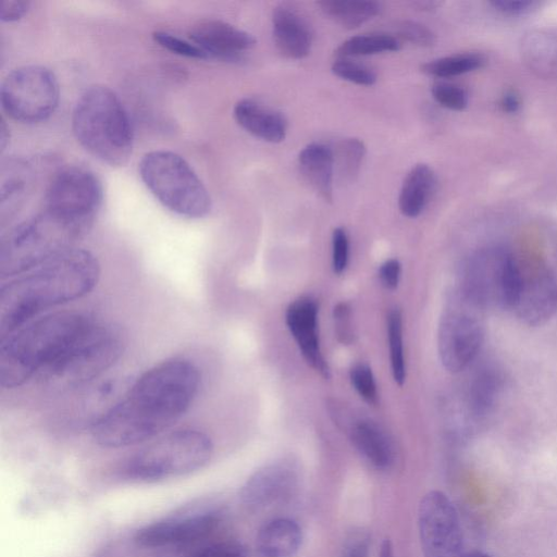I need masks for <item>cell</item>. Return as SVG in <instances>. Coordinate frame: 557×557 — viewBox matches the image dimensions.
Masks as SVG:
<instances>
[{"label": "cell", "instance_id": "4dcf8cb0", "mask_svg": "<svg viewBox=\"0 0 557 557\" xmlns=\"http://www.w3.org/2000/svg\"><path fill=\"white\" fill-rule=\"evenodd\" d=\"M337 77L361 86H371L376 82L375 72L349 58H338L331 66Z\"/></svg>", "mask_w": 557, "mask_h": 557}, {"label": "cell", "instance_id": "4fadbf2b", "mask_svg": "<svg viewBox=\"0 0 557 557\" xmlns=\"http://www.w3.org/2000/svg\"><path fill=\"white\" fill-rule=\"evenodd\" d=\"M524 324L536 326L548 321L557 310V281L537 260L516 258V281L510 309Z\"/></svg>", "mask_w": 557, "mask_h": 557}, {"label": "cell", "instance_id": "60d3db41", "mask_svg": "<svg viewBox=\"0 0 557 557\" xmlns=\"http://www.w3.org/2000/svg\"><path fill=\"white\" fill-rule=\"evenodd\" d=\"M369 540L363 534L354 535L344 548L343 557H368Z\"/></svg>", "mask_w": 557, "mask_h": 557}, {"label": "cell", "instance_id": "f1b7e54d", "mask_svg": "<svg viewBox=\"0 0 557 557\" xmlns=\"http://www.w3.org/2000/svg\"><path fill=\"white\" fill-rule=\"evenodd\" d=\"M499 386V375L493 369L478 372L470 391L471 408L475 414H483L492 406Z\"/></svg>", "mask_w": 557, "mask_h": 557}, {"label": "cell", "instance_id": "d6a6232c", "mask_svg": "<svg viewBox=\"0 0 557 557\" xmlns=\"http://www.w3.org/2000/svg\"><path fill=\"white\" fill-rule=\"evenodd\" d=\"M154 42L162 48L187 58L193 59H209L208 55L190 39L186 40L173 34L157 30L152 34Z\"/></svg>", "mask_w": 557, "mask_h": 557}, {"label": "cell", "instance_id": "4316f807", "mask_svg": "<svg viewBox=\"0 0 557 557\" xmlns=\"http://www.w3.org/2000/svg\"><path fill=\"white\" fill-rule=\"evenodd\" d=\"M386 334L389 348L392 375L396 384L406 381V359L404 352L403 314L399 309L391 310L386 318Z\"/></svg>", "mask_w": 557, "mask_h": 557}, {"label": "cell", "instance_id": "5bb4252c", "mask_svg": "<svg viewBox=\"0 0 557 557\" xmlns=\"http://www.w3.org/2000/svg\"><path fill=\"white\" fill-rule=\"evenodd\" d=\"M418 529L423 557H462V534L457 511L441 491L420 500Z\"/></svg>", "mask_w": 557, "mask_h": 557}, {"label": "cell", "instance_id": "44dd1931", "mask_svg": "<svg viewBox=\"0 0 557 557\" xmlns=\"http://www.w3.org/2000/svg\"><path fill=\"white\" fill-rule=\"evenodd\" d=\"M301 541V529L297 522L288 518H276L260 528L256 549L259 557H294Z\"/></svg>", "mask_w": 557, "mask_h": 557}, {"label": "cell", "instance_id": "277c9868", "mask_svg": "<svg viewBox=\"0 0 557 557\" xmlns=\"http://www.w3.org/2000/svg\"><path fill=\"white\" fill-rule=\"evenodd\" d=\"M72 129L81 146L110 166L127 163L134 144L128 113L119 96L109 87L87 88L77 99Z\"/></svg>", "mask_w": 557, "mask_h": 557}, {"label": "cell", "instance_id": "bcb514c9", "mask_svg": "<svg viewBox=\"0 0 557 557\" xmlns=\"http://www.w3.org/2000/svg\"><path fill=\"white\" fill-rule=\"evenodd\" d=\"M462 557H492V556H490L488 554H485L483 552L473 550V552L465 553Z\"/></svg>", "mask_w": 557, "mask_h": 557}, {"label": "cell", "instance_id": "cb8c5ba5", "mask_svg": "<svg viewBox=\"0 0 557 557\" xmlns=\"http://www.w3.org/2000/svg\"><path fill=\"white\" fill-rule=\"evenodd\" d=\"M435 186V174L424 163H419L406 175L398 196V208L408 218L418 216L425 208Z\"/></svg>", "mask_w": 557, "mask_h": 557}, {"label": "cell", "instance_id": "7c38bea8", "mask_svg": "<svg viewBox=\"0 0 557 557\" xmlns=\"http://www.w3.org/2000/svg\"><path fill=\"white\" fill-rule=\"evenodd\" d=\"M482 308L457 292L441 317L437 350L443 367L450 373L465 370L478 355L484 336Z\"/></svg>", "mask_w": 557, "mask_h": 557}, {"label": "cell", "instance_id": "30bf717a", "mask_svg": "<svg viewBox=\"0 0 557 557\" xmlns=\"http://www.w3.org/2000/svg\"><path fill=\"white\" fill-rule=\"evenodd\" d=\"M516 257L499 247L475 252L467 261L458 292L482 309H510Z\"/></svg>", "mask_w": 557, "mask_h": 557}, {"label": "cell", "instance_id": "8fae6325", "mask_svg": "<svg viewBox=\"0 0 557 557\" xmlns=\"http://www.w3.org/2000/svg\"><path fill=\"white\" fill-rule=\"evenodd\" d=\"M60 98L59 83L49 69L25 65L10 72L0 90L1 104L14 121L35 124L55 111Z\"/></svg>", "mask_w": 557, "mask_h": 557}, {"label": "cell", "instance_id": "d4e9b609", "mask_svg": "<svg viewBox=\"0 0 557 557\" xmlns=\"http://www.w3.org/2000/svg\"><path fill=\"white\" fill-rule=\"evenodd\" d=\"M322 12L342 27L352 29L361 26L380 12V3L372 0H323Z\"/></svg>", "mask_w": 557, "mask_h": 557}, {"label": "cell", "instance_id": "f546056e", "mask_svg": "<svg viewBox=\"0 0 557 557\" xmlns=\"http://www.w3.org/2000/svg\"><path fill=\"white\" fill-rule=\"evenodd\" d=\"M364 154L366 146L361 140L358 138L344 139L336 147L334 163L338 162L343 175L351 177L359 171Z\"/></svg>", "mask_w": 557, "mask_h": 557}, {"label": "cell", "instance_id": "ac0fdd59", "mask_svg": "<svg viewBox=\"0 0 557 557\" xmlns=\"http://www.w3.org/2000/svg\"><path fill=\"white\" fill-rule=\"evenodd\" d=\"M189 38L209 59L227 62L242 61L245 52L256 45L251 34L221 20L198 22L193 26Z\"/></svg>", "mask_w": 557, "mask_h": 557}, {"label": "cell", "instance_id": "b9f144b4", "mask_svg": "<svg viewBox=\"0 0 557 557\" xmlns=\"http://www.w3.org/2000/svg\"><path fill=\"white\" fill-rule=\"evenodd\" d=\"M491 3L497 10L509 14L523 13L532 7V2L527 0H495Z\"/></svg>", "mask_w": 557, "mask_h": 557}, {"label": "cell", "instance_id": "ee69618b", "mask_svg": "<svg viewBox=\"0 0 557 557\" xmlns=\"http://www.w3.org/2000/svg\"><path fill=\"white\" fill-rule=\"evenodd\" d=\"M380 557H394L393 545L387 539L381 545Z\"/></svg>", "mask_w": 557, "mask_h": 557}, {"label": "cell", "instance_id": "d6986e66", "mask_svg": "<svg viewBox=\"0 0 557 557\" xmlns=\"http://www.w3.org/2000/svg\"><path fill=\"white\" fill-rule=\"evenodd\" d=\"M273 38L277 50L286 58H306L312 46V32L305 17L289 5H278L272 12Z\"/></svg>", "mask_w": 557, "mask_h": 557}, {"label": "cell", "instance_id": "7402d4cb", "mask_svg": "<svg viewBox=\"0 0 557 557\" xmlns=\"http://www.w3.org/2000/svg\"><path fill=\"white\" fill-rule=\"evenodd\" d=\"M298 164L306 181L326 201L333 200L334 154L319 143L307 145L298 154Z\"/></svg>", "mask_w": 557, "mask_h": 557}, {"label": "cell", "instance_id": "ab89813d", "mask_svg": "<svg viewBox=\"0 0 557 557\" xmlns=\"http://www.w3.org/2000/svg\"><path fill=\"white\" fill-rule=\"evenodd\" d=\"M29 8V1L0 0V20L3 22L18 21L27 14Z\"/></svg>", "mask_w": 557, "mask_h": 557}, {"label": "cell", "instance_id": "3957f363", "mask_svg": "<svg viewBox=\"0 0 557 557\" xmlns=\"http://www.w3.org/2000/svg\"><path fill=\"white\" fill-rule=\"evenodd\" d=\"M92 319L74 311L39 315L1 336L0 385L14 388L39 375L87 329Z\"/></svg>", "mask_w": 557, "mask_h": 557}, {"label": "cell", "instance_id": "e575fe53", "mask_svg": "<svg viewBox=\"0 0 557 557\" xmlns=\"http://www.w3.org/2000/svg\"><path fill=\"white\" fill-rule=\"evenodd\" d=\"M349 260V240L343 227L334 228L332 233V268L334 273L342 274Z\"/></svg>", "mask_w": 557, "mask_h": 557}, {"label": "cell", "instance_id": "ffe728a7", "mask_svg": "<svg viewBox=\"0 0 557 557\" xmlns=\"http://www.w3.org/2000/svg\"><path fill=\"white\" fill-rule=\"evenodd\" d=\"M237 124L252 136L269 143L286 137L287 120L277 110L252 98H243L233 110Z\"/></svg>", "mask_w": 557, "mask_h": 557}, {"label": "cell", "instance_id": "9a60e30c", "mask_svg": "<svg viewBox=\"0 0 557 557\" xmlns=\"http://www.w3.org/2000/svg\"><path fill=\"white\" fill-rule=\"evenodd\" d=\"M221 521L219 512L200 510L180 513L138 529L134 543L143 549H182L206 540Z\"/></svg>", "mask_w": 557, "mask_h": 557}, {"label": "cell", "instance_id": "8992f818", "mask_svg": "<svg viewBox=\"0 0 557 557\" xmlns=\"http://www.w3.org/2000/svg\"><path fill=\"white\" fill-rule=\"evenodd\" d=\"M138 170L146 187L172 212L191 219L210 212L208 189L180 154L169 150L149 151L141 158Z\"/></svg>", "mask_w": 557, "mask_h": 557}, {"label": "cell", "instance_id": "1f68e13d", "mask_svg": "<svg viewBox=\"0 0 557 557\" xmlns=\"http://www.w3.org/2000/svg\"><path fill=\"white\" fill-rule=\"evenodd\" d=\"M351 385L358 395L368 404L377 403V385L371 367L359 362L351 367L349 371Z\"/></svg>", "mask_w": 557, "mask_h": 557}, {"label": "cell", "instance_id": "ba28073f", "mask_svg": "<svg viewBox=\"0 0 557 557\" xmlns=\"http://www.w3.org/2000/svg\"><path fill=\"white\" fill-rule=\"evenodd\" d=\"M123 352V341L110 326L96 321L38 377L54 388L85 384L111 368Z\"/></svg>", "mask_w": 557, "mask_h": 557}, {"label": "cell", "instance_id": "52a82bcc", "mask_svg": "<svg viewBox=\"0 0 557 557\" xmlns=\"http://www.w3.org/2000/svg\"><path fill=\"white\" fill-rule=\"evenodd\" d=\"M82 236L81 232L45 211L24 221L1 243V278L20 275L76 247L75 243Z\"/></svg>", "mask_w": 557, "mask_h": 557}, {"label": "cell", "instance_id": "83f0119b", "mask_svg": "<svg viewBox=\"0 0 557 557\" xmlns=\"http://www.w3.org/2000/svg\"><path fill=\"white\" fill-rule=\"evenodd\" d=\"M483 64V58L474 53L447 55L421 66L422 72L435 77H451L469 73Z\"/></svg>", "mask_w": 557, "mask_h": 557}, {"label": "cell", "instance_id": "f35d334b", "mask_svg": "<svg viewBox=\"0 0 557 557\" xmlns=\"http://www.w3.org/2000/svg\"><path fill=\"white\" fill-rule=\"evenodd\" d=\"M401 275V265L397 259L385 260L379 269L381 284L389 290L397 288Z\"/></svg>", "mask_w": 557, "mask_h": 557}, {"label": "cell", "instance_id": "484cf974", "mask_svg": "<svg viewBox=\"0 0 557 557\" xmlns=\"http://www.w3.org/2000/svg\"><path fill=\"white\" fill-rule=\"evenodd\" d=\"M399 48V40L394 36L373 33L348 38L336 48L335 54L338 58H350L398 51Z\"/></svg>", "mask_w": 557, "mask_h": 557}, {"label": "cell", "instance_id": "7bdbcfd3", "mask_svg": "<svg viewBox=\"0 0 557 557\" xmlns=\"http://www.w3.org/2000/svg\"><path fill=\"white\" fill-rule=\"evenodd\" d=\"M504 111L515 113L520 107V98L515 91H507L500 101Z\"/></svg>", "mask_w": 557, "mask_h": 557}, {"label": "cell", "instance_id": "2e32d148", "mask_svg": "<svg viewBox=\"0 0 557 557\" xmlns=\"http://www.w3.org/2000/svg\"><path fill=\"white\" fill-rule=\"evenodd\" d=\"M297 482L295 462L276 460L255 471L242 486L239 497L248 508H265L288 497Z\"/></svg>", "mask_w": 557, "mask_h": 557}, {"label": "cell", "instance_id": "9c48e42d", "mask_svg": "<svg viewBox=\"0 0 557 557\" xmlns=\"http://www.w3.org/2000/svg\"><path fill=\"white\" fill-rule=\"evenodd\" d=\"M102 201V186L97 175L72 165L58 172L45 196V212L86 234Z\"/></svg>", "mask_w": 557, "mask_h": 557}, {"label": "cell", "instance_id": "5b68a950", "mask_svg": "<svg viewBox=\"0 0 557 557\" xmlns=\"http://www.w3.org/2000/svg\"><path fill=\"white\" fill-rule=\"evenodd\" d=\"M213 454L211 438L193 429L170 432L132 455L124 465V475L133 481L156 482L195 472Z\"/></svg>", "mask_w": 557, "mask_h": 557}, {"label": "cell", "instance_id": "f6af8a7d", "mask_svg": "<svg viewBox=\"0 0 557 557\" xmlns=\"http://www.w3.org/2000/svg\"><path fill=\"white\" fill-rule=\"evenodd\" d=\"M8 141H9V128L7 127L4 121H2L1 127H0V145H1L2 151L5 149Z\"/></svg>", "mask_w": 557, "mask_h": 557}, {"label": "cell", "instance_id": "836d02e7", "mask_svg": "<svg viewBox=\"0 0 557 557\" xmlns=\"http://www.w3.org/2000/svg\"><path fill=\"white\" fill-rule=\"evenodd\" d=\"M434 100L442 107L461 111L468 104V95L460 86L447 82H436L431 88Z\"/></svg>", "mask_w": 557, "mask_h": 557}, {"label": "cell", "instance_id": "74e56055", "mask_svg": "<svg viewBox=\"0 0 557 557\" xmlns=\"http://www.w3.org/2000/svg\"><path fill=\"white\" fill-rule=\"evenodd\" d=\"M187 557H247L244 549L232 542H215L202 545Z\"/></svg>", "mask_w": 557, "mask_h": 557}, {"label": "cell", "instance_id": "6da1fadb", "mask_svg": "<svg viewBox=\"0 0 557 557\" xmlns=\"http://www.w3.org/2000/svg\"><path fill=\"white\" fill-rule=\"evenodd\" d=\"M200 379L196 364L184 358L154 364L92 423L94 440L100 446L119 448L160 435L188 411Z\"/></svg>", "mask_w": 557, "mask_h": 557}, {"label": "cell", "instance_id": "8d00e7d4", "mask_svg": "<svg viewBox=\"0 0 557 557\" xmlns=\"http://www.w3.org/2000/svg\"><path fill=\"white\" fill-rule=\"evenodd\" d=\"M334 327L337 338L343 344H351L354 341V327L351 324V308L347 302H339L333 309Z\"/></svg>", "mask_w": 557, "mask_h": 557}, {"label": "cell", "instance_id": "603a6c76", "mask_svg": "<svg viewBox=\"0 0 557 557\" xmlns=\"http://www.w3.org/2000/svg\"><path fill=\"white\" fill-rule=\"evenodd\" d=\"M356 449L374 467L388 468L394 460V447L385 430L375 421L360 419L350 429Z\"/></svg>", "mask_w": 557, "mask_h": 557}, {"label": "cell", "instance_id": "e0dca14e", "mask_svg": "<svg viewBox=\"0 0 557 557\" xmlns=\"http://www.w3.org/2000/svg\"><path fill=\"white\" fill-rule=\"evenodd\" d=\"M285 322L306 362L323 377L330 369L323 357L319 335V306L309 296H301L289 304Z\"/></svg>", "mask_w": 557, "mask_h": 557}, {"label": "cell", "instance_id": "7a4b0ae2", "mask_svg": "<svg viewBox=\"0 0 557 557\" xmlns=\"http://www.w3.org/2000/svg\"><path fill=\"white\" fill-rule=\"evenodd\" d=\"M99 276L97 258L86 249L74 247L8 278L0 288L1 336L47 309L86 296L97 285Z\"/></svg>", "mask_w": 557, "mask_h": 557}, {"label": "cell", "instance_id": "d590c367", "mask_svg": "<svg viewBox=\"0 0 557 557\" xmlns=\"http://www.w3.org/2000/svg\"><path fill=\"white\" fill-rule=\"evenodd\" d=\"M398 36L420 47H430L435 42V35L425 25L405 21L398 26Z\"/></svg>", "mask_w": 557, "mask_h": 557}]
</instances>
